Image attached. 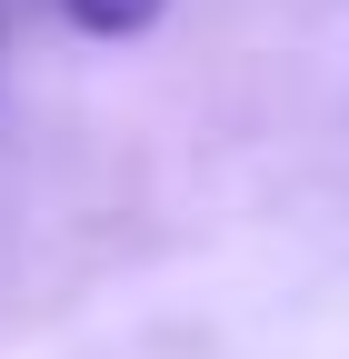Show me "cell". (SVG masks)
Masks as SVG:
<instances>
[{
    "instance_id": "obj_1",
    "label": "cell",
    "mask_w": 349,
    "mask_h": 359,
    "mask_svg": "<svg viewBox=\"0 0 349 359\" xmlns=\"http://www.w3.org/2000/svg\"><path fill=\"white\" fill-rule=\"evenodd\" d=\"M60 11H70L80 30H100V40H130V30H150L170 0H60Z\"/></svg>"
}]
</instances>
